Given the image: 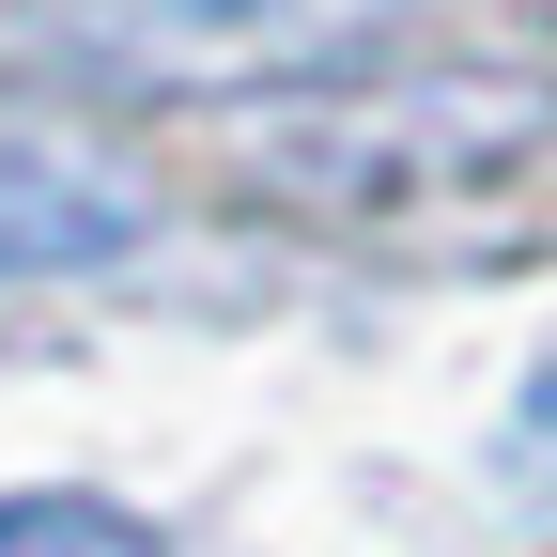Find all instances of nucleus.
Instances as JSON below:
<instances>
[{
  "label": "nucleus",
  "instance_id": "1",
  "mask_svg": "<svg viewBox=\"0 0 557 557\" xmlns=\"http://www.w3.org/2000/svg\"><path fill=\"white\" fill-rule=\"evenodd\" d=\"M527 139H557V94L542 78H418V94H341V109H295L263 139V171L295 201H403V186H449V171H511Z\"/></svg>",
  "mask_w": 557,
  "mask_h": 557
},
{
  "label": "nucleus",
  "instance_id": "2",
  "mask_svg": "<svg viewBox=\"0 0 557 557\" xmlns=\"http://www.w3.org/2000/svg\"><path fill=\"white\" fill-rule=\"evenodd\" d=\"M372 0H78L62 62L109 94H278L357 62Z\"/></svg>",
  "mask_w": 557,
  "mask_h": 557
},
{
  "label": "nucleus",
  "instance_id": "3",
  "mask_svg": "<svg viewBox=\"0 0 557 557\" xmlns=\"http://www.w3.org/2000/svg\"><path fill=\"white\" fill-rule=\"evenodd\" d=\"M156 233V201H139V171L78 156V139H32L0 124V278H62V263H109Z\"/></svg>",
  "mask_w": 557,
  "mask_h": 557
},
{
  "label": "nucleus",
  "instance_id": "4",
  "mask_svg": "<svg viewBox=\"0 0 557 557\" xmlns=\"http://www.w3.org/2000/svg\"><path fill=\"white\" fill-rule=\"evenodd\" d=\"M0 557H171L124 496H0Z\"/></svg>",
  "mask_w": 557,
  "mask_h": 557
}]
</instances>
